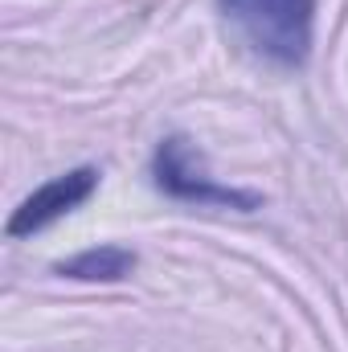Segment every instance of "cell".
I'll use <instances>...</instances> for the list:
<instances>
[{"label":"cell","instance_id":"1","mask_svg":"<svg viewBox=\"0 0 348 352\" xmlns=\"http://www.w3.org/2000/svg\"><path fill=\"white\" fill-rule=\"evenodd\" d=\"M238 37L274 66H303L316 37V0H217Z\"/></svg>","mask_w":348,"mask_h":352},{"label":"cell","instance_id":"3","mask_svg":"<svg viewBox=\"0 0 348 352\" xmlns=\"http://www.w3.org/2000/svg\"><path fill=\"white\" fill-rule=\"evenodd\" d=\"M98 176L102 173H98L94 164H78V168H70V173L54 176V180H45V184H37V188L12 209L4 234H8V238H33V234L50 230L54 221L70 217L74 209H83L90 197H94Z\"/></svg>","mask_w":348,"mask_h":352},{"label":"cell","instance_id":"4","mask_svg":"<svg viewBox=\"0 0 348 352\" xmlns=\"http://www.w3.org/2000/svg\"><path fill=\"white\" fill-rule=\"evenodd\" d=\"M135 250L127 246H90L74 258H62L54 266L62 278H78V283H123L135 270Z\"/></svg>","mask_w":348,"mask_h":352},{"label":"cell","instance_id":"2","mask_svg":"<svg viewBox=\"0 0 348 352\" xmlns=\"http://www.w3.org/2000/svg\"><path fill=\"white\" fill-rule=\"evenodd\" d=\"M152 180L160 192H168L173 201H188V205H209V209H238V213H254L262 205L259 192L221 184L205 173V160L197 152V144L188 135H164L156 156H152Z\"/></svg>","mask_w":348,"mask_h":352}]
</instances>
